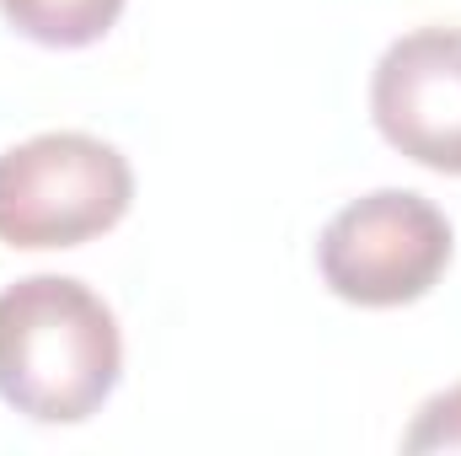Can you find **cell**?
I'll return each mask as SVG.
<instances>
[{
    "instance_id": "cell-6",
    "label": "cell",
    "mask_w": 461,
    "mask_h": 456,
    "mask_svg": "<svg viewBox=\"0 0 461 456\" xmlns=\"http://www.w3.org/2000/svg\"><path fill=\"white\" fill-rule=\"evenodd\" d=\"M402 451L424 456V451H461V387H446V392H435L424 408H419V419L408 424V435H402Z\"/></svg>"
},
{
    "instance_id": "cell-4",
    "label": "cell",
    "mask_w": 461,
    "mask_h": 456,
    "mask_svg": "<svg viewBox=\"0 0 461 456\" xmlns=\"http://www.w3.org/2000/svg\"><path fill=\"white\" fill-rule=\"evenodd\" d=\"M370 118L408 161L461 178V27L402 32L370 76Z\"/></svg>"
},
{
    "instance_id": "cell-1",
    "label": "cell",
    "mask_w": 461,
    "mask_h": 456,
    "mask_svg": "<svg viewBox=\"0 0 461 456\" xmlns=\"http://www.w3.org/2000/svg\"><path fill=\"white\" fill-rule=\"evenodd\" d=\"M123 333L113 306L65 274L0 290V397L38 424H81L118 387Z\"/></svg>"
},
{
    "instance_id": "cell-2",
    "label": "cell",
    "mask_w": 461,
    "mask_h": 456,
    "mask_svg": "<svg viewBox=\"0 0 461 456\" xmlns=\"http://www.w3.org/2000/svg\"><path fill=\"white\" fill-rule=\"evenodd\" d=\"M129 199L134 172L123 150L97 134L54 129L0 156V242L16 252L81 247L113 231Z\"/></svg>"
},
{
    "instance_id": "cell-3",
    "label": "cell",
    "mask_w": 461,
    "mask_h": 456,
    "mask_svg": "<svg viewBox=\"0 0 461 456\" xmlns=\"http://www.w3.org/2000/svg\"><path fill=\"white\" fill-rule=\"evenodd\" d=\"M451 263V221L413 188H375L344 205L322 242L317 269L348 306H408L440 285Z\"/></svg>"
},
{
    "instance_id": "cell-5",
    "label": "cell",
    "mask_w": 461,
    "mask_h": 456,
    "mask_svg": "<svg viewBox=\"0 0 461 456\" xmlns=\"http://www.w3.org/2000/svg\"><path fill=\"white\" fill-rule=\"evenodd\" d=\"M123 0H0V16L43 49H86L108 38Z\"/></svg>"
}]
</instances>
